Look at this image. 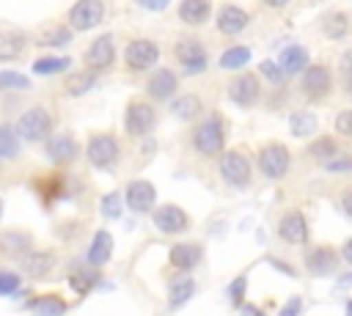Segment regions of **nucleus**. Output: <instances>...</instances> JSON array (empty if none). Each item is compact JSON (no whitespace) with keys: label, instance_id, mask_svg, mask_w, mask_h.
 <instances>
[{"label":"nucleus","instance_id":"obj_1","mask_svg":"<svg viewBox=\"0 0 352 316\" xmlns=\"http://www.w3.org/2000/svg\"><path fill=\"white\" fill-rule=\"evenodd\" d=\"M226 146V132H223V121L217 115H209L206 121H201L192 132V148L204 157H217Z\"/></svg>","mask_w":352,"mask_h":316},{"label":"nucleus","instance_id":"obj_2","mask_svg":"<svg viewBox=\"0 0 352 316\" xmlns=\"http://www.w3.org/2000/svg\"><path fill=\"white\" fill-rule=\"evenodd\" d=\"M50 126H52L50 113H47L44 107H30V110H25V113L19 115V121H16V135L33 143V140H44V137L50 135Z\"/></svg>","mask_w":352,"mask_h":316},{"label":"nucleus","instance_id":"obj_3","mask_svg":"<svg viewBox=\"0 0 352 316\" xmlns=\"http://www.w3.org/2000/svg\"><path fill=\"white\" fill-rule=\"evenodd\" d=\"M289 162H292V157H289L286 146H280V143H270L258 151V170L267 179H280L289 170Z\"/></svg>","mask_w":352,"mask_h":316},{"label":"nucleus","instance_id":"obj_4","mask_svg":"<svg viewBox=\"0 0 352 316\" xmlns=\"http://www.w3.org/2000/svg\"><path fill=\"white\" fill-rule=\"evenodd\" d=\"M220 173L231 187H245L250 181V162L242 151H226L220 157Z\"/></svg>","mask_w":352,"mask_h":316},{"label":"nucleus","instance_id":"obj_5","mask_svg":"<svg viewBox=\"0 0 352 316\" xmlns=\"http://www.w3.org/2000/svg\"><path fill=\"white\" fill-rule=\"evenodd\" d=\"M104 16V3L102 0H77L69 11V22L74 30H91L102 22Z\"/></svg>","mask_w":352,"mask_h":316},{"label":"nucleus","instance_id":"obj_6","mask_svg":"<svg viewBox=\"0 0 352 316\" xmlns=\"http://www.w3.org/2000/svg\"><path fill=\"white\" fill-rule=\"evenodd\" d=\"M85 151L94 168H110L118 159V143L113 135H91Z\"/></svg>","mask_w":352,"mask_h":316},{"label":"nucleus","instance_id":"obj_7","mask_svg":"<svg viewBox=\"0 0 352 316\" xmlns=\"http://www.w3.org/2000/svg\"><path fill=\"white\" fill-rule=\"evenodd\" d=\"M157 60H160V49H157L154 41H148V38L129 41V47H126V66H129L132 71L151 69Z\"/></svg>","mask_w":352,"mask_h":316},{"label":"nucleus","instance_id":"obj_8","mask_svg":"<svg viewBox=\"0 0 352 316\" xmlns=\"http://www.w3.org/2000/svg\"><path fill=\"white\" fill-rule=\"evenodd\" d=\"M124 126H126V132L135 135V137L151 132V126H154V110H151V104H146V102H129V104H126Z\"/></svg>","mask_w":352,"mask_h":316},{"label":"nucleus","instance_id":"obj_9","mask_svg":"<svg viewBox=\"0 0 352 316\" xmlns=\"http://www.w3.org/2000/svg\"><path fill=\"white\" fill-rule=\"evenodd\" d=\"M151 220H154V225H157L162 234H182V231L190 225V217L184 214V209H179V206H173V203H165V206L154 209Z\"/></svg>","mask_w":352,"mask_h":316},{"label":"nucleus","instance_id":"obj_10","mask_svg":"<svg viewBox=\"0 0 352 316\" xmlns=\"http://www.w3.org/2000/svg\"><path fill=\"white\" fill-rule=\"evenodd\" d=\"M176 60L182 63V69L187 74H195L206 66V52L195 38H184V41L176 44Z\"/></svg>","mask_w":352,"mask_h":316},{"label":"nucleus","instance_id":"obj_11","mask_svg":"<svg viewBox=\"0 0 352 316\" xmlns=\"http://www.w3.org/2000/svg\"><path fill=\"white\" fill-rule=\"evenodd\" d=\"M330 91V71L327 66H305V74H302V93L308 99H324Z\"/></svg>","mask_w":352,"mask_h":316},{"label":"nucleus","instance_id":"obj_12","mask_svg":"<svg viewBox=\"0 0 352 316\" xmlns=\"http://www.w3.org/2000/svg\"><path fill=\"white\" fill-rule=\"evenodd\" d=\"M278 236L283 242H289V245H302L308 239V223H305V217L300 212L283 214L280 223H278Z\"/></svg>","mask_w":352,"mask_h":316},{"label":"nucleus","instance_id":"obj_13","mask_svg":"<svg viewBox=\"0 0 352 316\" xmlns=\"http://www.w3.org/2000/svg\"><path fill=\"white\" fill-rule=\"evenodd\" d=\"M154 201H157V192H154L151 181L138 179L126 187V203L132 212H148V209H154Z\"/></svg>","mask_w":352,"mask_h":316},{"label":"nucleus","instance_id":"obj_14","mask_svg":"<svg viewBox=\"0 0 352 316\" xmlns=\"http://www.w3.org/2000/svg\"><path fill=\"white\" fill-rule=\"evenodd\" d=\"M16 261H19V267H22L25 275H30V278H41V275H47V272L52 269L55 256L47 253V250H25V253H19Z\"/></svg>","mask_w":352,"mask_h":316},{"label":"nucleus","instance_id":"obj_15","mask_svg":"<svg viewBox=\"0 0 352 316\" xmlns=\"http://www.w3.org/2000/svg\"><path fill=\"white\" fill-rule=\"evenodd\" d=\"M113 60H116V47H113V38H110V36L96 38V41L85 49V63H88L91 69H96V71L107 69Z\"/></svg>","mask_w":352,"mask_h":316},{"label":"nucleus","instance_id":"obj_16","mask_svg":"<svg viewBox=\"0 0 352 316\" xmlns=\"http://www.w3.org/2000/svg\"><path fill=\"white\" fill-rule=\"evenodd\" d=\"M228 96H231V102H236L242 107H250L258 99V80L253 74H239L236 80H231Z\"/></svg>","mask_w":352,"mask_h":316},{"label":"nucleus","instance_id":"obj_17","mask_svg":"<svg viewBox=\"0 0 352 316\" xmlns=\"http://www.w3.org/2000/svg\"><path fill=\"white\" fill-rule=\"evenodd\" d=\"M336 250L333 247H314V250H308V256H305V269L311 272V275H330L333 269H336Z\"/></svg>","mask_w":352,"mask_h":316},{"label":"nucleus","instance_id":"obj_18","mask_svg":"<svg viewBox=\"0 0 352 316\" xmlns=\"http://www.w3.org/2000/svg\"><path fill=\"white\" fill-rule=\"evenodd\" d=\"M245 25H248V14H245L242 8H236V5H223V8H220V14H217V27H220V33L234 36V33L245 30Z\"/></svg>","mask_w":352,"mask_h":316},{"label":"nucleus","instance_id":"obj_19","mask_svg":"<svg viewBox=\"0 0 352 316\" xmlns=\"http://www.w3.org/2000/svg\"><path fill=\"white\" fill-rule=\"evenodd\" d=\"M176 74L170 71V69H157L154 74H151V80H148V93L154 96V99H168V96H173V91H176Z\"/></svg>","mask_w":352,"mask_h":316},{"label":"nucleus","instance_id":"obj_20","mask_svg":"<svg viewBox=\"0 0 352 316\" xmlns=\"http://www.w3.org/2000/svg\"><path fill=\"white\" fill-rule=\"evenodd\" d=\"M47 154L55 162H69L77 157V143L72 140V135H55L47 140Z\"/></svg>","mask_w":352,"mask_h":316},{"label":"nucleus","instance_id":"obj_21","mask_svg":"<svg viewBox=\"0 0 352 316\" xmlns=\"http://www.w3.org/2000/svg\"><path fill=\"white\" fill-rule=\"evenodd\" d=\"M110 253H113V236L107 231H99L91 242V250H88V264L91 267H104L110 261Z\"/></svg>","mask_w":352,"mask_h":316},{"label":"nucleus","instance_id":"obj_22","mask_svg":"<svg viewBox=\"0 0 352 316\" xmlns=\"http://www.w3.org/2000/svg\"><path fill=\"white\" fill-rule=\"evenodd\" d=\"M201 261V247L198 245H187V242H182V245H173L170 247V264L176 267V269H192L195 264Z\"/></svg>","mask_w":352,"mask_h":316},{"label":"nucleus","instance_id":"obj_23","mask_svg":"<svg viewBox=\"0 0 352 316\" xmlns=\"http://www.w3.org/2000/svg\"><path fill=\"white\" fill-rule=\"evenodd\" d=\"M30 313L33 316H63L66 313V302L55 294H47V297H36L30 300Z\"/></svg>","mask_w":352,"mask_h":316},{"label":"nucleus","instance_id":"obj_24","mask_svg":"<svg viewBox=\"0 0 352 316\" xmlns=\"http://www.w3.org/2000/svg\"><path fill=\"white\" fill-rule=\"evenodd\" d=\"M30 245H33V239H30V234H25V231H0V250H3V253L19 256V253L30 250Z\"/></svg>","mask_w":352,"mask_h":316},{"label":"nucleus","instance_id":"obj_25","mask_svg":"<svg viewBox=\"0 0 352 316\" xmlns=\"http://www.w3.org/2000/svg\"><path fill=\"white\" fill-rule=\"evenodd\" d=\"M305 66H308V52H305L302 47L292 44V47L283 49V55H280V69H283L286 74H297V71H302Z\"/></svg>","mask_w":352,"mask_h":316},{"label":"nucleus","instance_id":"obj_26","mask_svg":"<svg viewBox=\"0 0 352 316\" xmlns=\"http://www.w3.org/2000/svg\"><path fill=\"white\" fill-rule=\"evenodd\" d=\"M192 291H195V283H192L190 275H179V278H173V280L168 283V300H170L173 308H179L182 302H187V297H190Z\"/></svg>","mask_w":352,"mask_h":316},{"label":"nucleus","instance_id":"obj_27","mask_svg":"<svg viewBox=\"0 0 352 316\" xmlns=\"http://www.w3.org/2000/svg\"><path fill=\"white\" fill-rule=\"evenodd\" d=\"M179 16H182L184 22H190V25L206 22V16H209V0H182Z\"/></svg>","mask_w":352,"mask_h":316},{"label":"nucleus","instance_id":"obj_28","mask_svg":"<svg viewBox=\"0 0 352 316\" xmlns=\"http://www.w3.org/2000/svg\"><path fill=\"white\" fill-rule=\"evenodd\" d=\"M94 80H96V69H85V71H77V74H72L69 80H66V93H72V96H80V93H85L91 85H94Z\"/></svg>","mask_w":352,"mask_h":316},{"label":"nucleus","instance_id":"obj_29","mask_svg":"<svg viewBox=\"0 0 352 316\" xmlns=\"http://www.w3.org/2000/svg\"><path fill=\"white\" fill-rule=\"evenodd\" d=\"M25 49V41L19 33H0V60H14Z\"/></svg>","mask_w":352,"mask_h":316},{"label":"nucleus","instance_id":"obj_30","mask_svg":"<svg viewBox=\"0 0 352 316\" xmlns=\"http://www.w3.org/2000/svg\"><path fill=\"white\" fill-rule=\"evenodd\" d=\"M250 60V49L248 47H231L220 55V69H242Z\"/></svg>","mask_w":352,"mask_h":316},{"label":"nucleus","instance_id":"obj_31","mask_svg":"<svg viewBox=\"0 0 352 316\" xmlns=\"http://www.w3.org/2000/svg\"><path fill=\"white\" fill-rule=\"evenodd\" d=\"M289 124H292V135L294 137H305V135H311L316 129V115L314 113H294Z\"/></svg>","mask_w":352,"mask_h":316},{"label":"nucleus","instance_id":"obj_32","mask_svg":"<svg viewBox=\"0 0 352 316\" xmlns=\"http://www.w3.org/2000/svg\"><path fill=\"white\" fill-rule=\"evenodd\" d=\"M322 30H324L327 38H341L346 33V16L344 14H324Z\"/></svg>","mask_w":352,"mask_h":316},{"label":"nucleus","instance_id":"obj_33","mask_svg":"<svg viewBox=\"0 0 352 316\" xmlns=\"http://www.w3.org/2000/svg\"><path fill=\"white\" fill-rule=\"evenodd\" d=\"M198 110H201V99H198V96H182V99L173 104V113H176L182 121L195 118V115H198Z\"/></svg>","mask_w":352,"mask_h":316},{"label":"nucleus","instance_id":"obj_34","mask_svg":"<svg viewBox=\"0 0 352 316\" xmlns=\"http://www.w3.org/2000/svg\"><path fill=\"white\" fill-rule=\"evenodd\" d=\"M336 151H338V146H336V140H333V137H319L316 143H311V146H308V154H311L314 159H319V162L330 159Z\"/></svg>","mask_w":352,"mask_h":316},{"label":"nucleus","instance_id":"obj_35","mask_svg":"<svg viewBox=\"0 0 352 316\" xmlns=\"http://www.w3.org/2000/svg\"><path fill=\"white\" fill-rule=\"evenodd\" d=\"M69 66V58H41L33 63V71L36 74H55V71H63Z\"/></svg>","mask_w":352,"mask_h":316},{"label":"nucleus","instance_id":"obj_36","mask_svg":"<svg viewBox=\"0 0 352 316\" xmlns=\"http://www.w3.org/2000/svg\"><path fill=\"white\" fill-rule=\"evenodd\" d=\"M94 283H96V272H94V267H91V269H77V272L72 275V289H74L77 294H85Z\"/></svg>","mask_w":352,"mask_h":316},{"label":"nucleus","instance_id":"obj_37","mask_svg":"<svg viewBox=\"0 0 352 316\" xmlns=\"http://www.w3.org/2000/svg\"><path fill=\"white\" fill-rule=\"evenodd\" d=\"M69 38H72V30H69V27H52V30H47V33L38 38V44L63 47V44H69Z\"/></svg>","mask_w":352,"mask_h":316},{"label":"nucleus","instance_id":"obj_38","mask_svg":"<svg viewBox=\"0 0 352 316\" xmlns=\"http://www.w3.org/2000/svg\"><path fill=\"white\" fill-rule=\"evenodd\" d=\"M19 154V140L11 129L0 132V157H16Z\"/></svg>","mask_w":352,"mask_h":316},{"label":"nucleus","instance_id":"obj_39","mask_svg":"<svg viewBox=\"0 0 352 316\" xmlns=\"http://www.w3.org/2000/svg\"><path fill=\"white\" fill-rule=\"evenodd\" d=\"M102 212L107 217H118L121 214V192H107L102 198Z\"/></svg>","mask_w":352,"mask_h":316},{"label":"nucleus","instance_id":"obj_40","mask_svg":"<svg viewBox=\"0 0 352 316\" xmlns=\"http://www.w3.org/2000/svg\"><path fill=\"white\" fill-rule=\"evenodd\" d=\"M3 88H28V80L22 74H11V71H3L0 74V91Z\"/></svg>","mask_w":352,"mask_h":316},{"label":"nucleus","instance_id":"obj_41","mask_svg":"<svg viewBox=\"0 0 352 316\" xmlns=\"http://www.w3.org/2000/svg\"><path fill=\"white\" fill-rule=\"evenodd\" d=\"M19 289V278L14 272H0V294H14Z\"/></svg>","mask_w":352,"mask_h":316},{"label":"nucleus","instance_id":"obj_42","mask_svg":"<svg viewBox=\"0 0 352 316\" xmlns=\"http://www.w3.org/2000/svg\"><path fill=\"white\" fill-rule=\"evenodd\" d=\"M336 129H338L341 135L352 137V110H344V113L336 115Z\"/></svg>","mask_w":352,"mask_h":316},{"label":"nucleus","instance_id":"obj_43","mask_svg":"<svg viewBox=\"0 0 352 316\" xmlns=\"http://www.w3.org/2000/svg\"><path fill=\"white\" fill-rule=\"evenodd\" d=\"M261 74H264V77H270V80H272V82H280V80H283V74H286V71H283V69H280V66H275V63H272V60H264V63H261Z\"/></svg>","mask_w":352,"mask_h":316},{"label":"nucleus","instance_id":"obj_44","mask_svg":"<svg viewBox=\"0 0 352 316\" xmlns=\"http://www.w3.org/2000/svg\"><path fill=\"white\" fill-rule=\"evenodd\" d=\"M228 294H231V302H234V305H242V294H245V278H236V280L231 283Z\"/></svg>","mask_w":352,"mask_h":316},{"label":"nucleus","instance_id":"obj_45","mask_svg":"<svg viewBox=\"0 0 352 316\" xmlns=\"http://www.w3.org/2000/svg\"><path fill=\"white\" fill-rule=\"evenodd\" d=\"M300 311H302V300H300V297H292V300L286 302V308H283L278 316H300Z\"/></svg>","mask_w":352,"mask_h":316},{"label":"nucleus","instance_id":"obj_46","mask_svg":"<svg viewBox=\"0 0 352 316\" xmlns=\"http://www.w3.org/2000/svg\"><path fill=\"white\" fill-rule=\"evenodd\" d=\"M327 170H330V173L352 170V157H349V159H333V162H327Z\"/></svg>","mask_w":352,"mask_h":316},{"label":"nucleus","instance_id":"obj_47","mask_svg":"<svg viewBox=\"0 0 352 316\" xmlns=\"http://www.w3.org/2000/svg\"><path fill=\"white\" fill-rule=\"evenodd\" d=\"M138 3H140L143 8H151V11H162V8H165L170 0H138Z\"/></svg>","mask_w":352,"mask_h":316},{"label":"nucleus","instance_id":"obj_48","mask_svg":"<svg viewBox=\"0 0 352 316\" xmlns=\"http://www.w3.org/2000/svg\"><path fill=\"white\" fill-rule=\"evenodd\" d=\"M341 206H344V212L352 217V187H346L344 190V198H341Z\"/></svg>","mask_w":352,"mask_h":316},{"label":"nucleus","instance_id":"obj_49","mask_svg":"<svg viewBox=\"0 0 352 316\" xmlns=\"http://www.w3.org/2000/svg\"><path fill=\"white\" fill-rule=\"evenodd\" d=\"M341 256H344V261H346V264H352V239H349V242L344 245V250H341Z\"/></svg>","mask_w":352,"mask_h":316},{"label":"nucleus","instance_id":"obj_50","mask_svg":"<svg viewBox=\"0 0 352 316\" xmlns=\"http://www.w3.org/2000/svg\"><path fill=\"white\" fill-rule=\"evenodd\" d=\"M242 316H264V313H261L258 308H253V305H245V308H242Z\"/></svg>","mask_w":352,"mask_h":316},{"label":"nucleus","instance_id":"obj_51","mask_svg":"<svg viewBox=\"0 0 352 316\" xmlns=\"http://www.w3.org/2000/svg\"><path fill=\"white\" fill-rule=\"evenodd\" d=\"M264 3H267V5H272V8H280V5H286L289 0H264Z\"/></svg>","mask_w":352,"mask_h":316},{"label":"nucleus","instance_id":"obj_52","mask_svg":"<svg viewBox=\"0 0 352 316\" xmlns=\"http://www.w3.org/2000/svg\"><path fill=\"white\" fill-rule=\"evenodd\" d=\"M344 82H346V91H349V93H352V69H349V71H346V77H344Z\"/></svg>","mask_w":352,"mask_h":316},{"label":"nucleus","instance_id":"obj_53","mask_svg":"<svg viewBox=\"0 0 352 316\" xmlns=\"http://www.w3.org/2000/svg\"><path fill=\"white\" fill-rule=\"evenodd\" d=\"M346 316H352V302H349V305H346Z\"/></svg>","mask_w":352,"mask_h":316},{"label":"nucleus","instance_id":"obj_54","mask_svg":"<svg viewBox=\"0 0 352 316\" xmlns=\"http://www.w3.org/2000/svg\"><path fill=\"white\" fill-rule=\"evenodd\" d=\"M0 217H3V201H0Z\"/></svg>","mask_w":352,"mask_h":316},{"label":"nucleus","instance_id":"obj_55","mask_svg":"<svg viewBox=\"0 0 352 316\" xmlns=\"http://www.w3.org/2000/svg\"><path fill=\"white\" fill-rule=\"evenodd\" d=\"M0 132H3V129H0Z\"/></svg>","mask_w":352,"mask_h":316}]
</instances>
